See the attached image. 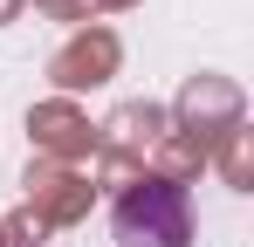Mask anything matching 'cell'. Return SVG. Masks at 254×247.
Listing matches in <instances>:
<instances>
[{
  "label": "cell",
  "mask_w": 254,
  "mask_h": 247,
  "mask_svg": "<svg viewBox=\"0 0 254 247\" xmlns=\"http://www.w3.org/2000/svg\"><path fill=\"white\" fill-rule=\"evenodd\" d=\"M110 227L124 247H192V199L172 179H137L110 206Z\"/></svg>",
  "instance_id": "cell-1"
}]
</instances>
